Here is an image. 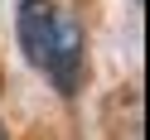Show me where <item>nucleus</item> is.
<instances>
[{
	"mask_svg": "<svg viewBox=\"0 0 150 140\" xmlns=\"http://www.w3.org/2000/svg\"><path fill=\"white\" fill-rule=\"evenodd\" d=\"M0 140H10V135H5V130H0Z\"/></svg>",
	"mask_w": 150,
	"mask_h": 140,
	"instance_id": "nucleus-3",
	"label": "nucleus"
},
{
	"mask_svg": "<svg viewBox=\"0 0 150 140\" xmlns=\"http://www.w3.org/2000/svg\"><path fill=\"white\" fill-rule=\"evenodd\" d=\"M53 29H58V15H53L49 0H20V44L34 68H44V58H49Z\"/></svg>",
	"mask_w": 150,
	"mask_h": 140,
	"instance_id": "nucleus-2",
	"label": "nucleus"
},
{
	"mask_svg": "<svg viewBox=\"0 0 150 140\" xmlns=\"http://www.w3.org/2000/svg\"><path fill=\"white\" fill-rule=\"evenodd\" d=\"M44 68H49L53 87L63 92V97H73L82 82V29L73 20H58V29H53V49L49 58H44Z\"/></svg>",
	"mask_w": 150,
	"mask_h": 140,
	"instance_id": "nucleus-1",
	"label": "nucleus"
}]
</instances>
